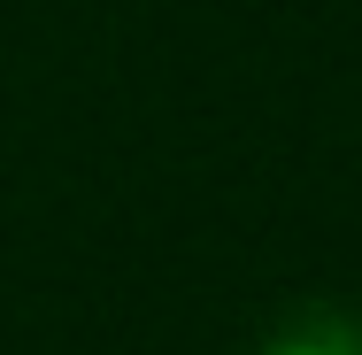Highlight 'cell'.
Wrapping results in <instances>:
<instances>
[{"label":"cell","mask_w":362,"mask_h":355,"mask_svg":"<svg viewBox=\"0 0 362 355\" xmlns=\"http://www.w3.org/2000/svg\"><path fill=\"white\" fill-rule=\"evenodd\" d=\"M262 355H362V317H347V309H300V317H286L262 340Z\"/></svg>","instance_id":"cell-1"}]
</instances>
